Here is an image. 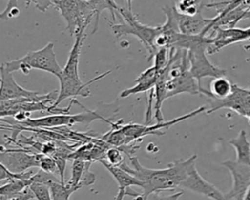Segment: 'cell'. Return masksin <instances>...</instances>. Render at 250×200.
<instances>
[{
    "label": "cell",
    "instance_id": "1",
    "mask_svg": "<svg viewBox=\"0 0 250 200\" xmlns=\"http://www.w3.org/2000/svg\"><path fill=\"white\" fill-rule=\"evenodd\" d=\"M197 155L193 154L188 159L176 160L163 169H149L144 167L137 157H130L131 166L125 162L119 167L136 177L143 183V196L146 198L153 192L176 189L186 180L191 167L195 165Z\"/></svg>",
    "mask_w": 250,
    "mask_h": 200
},
{
    "label": "cell",
    "instance_id": "2",
    "mask_svg": "<svg viewBox=\"0 0 250 200\" xmlns=\"http://www.w3.org/2000/svg\"><path fill=\"white\" fill-rule=\"evenodd\" d=\"M87 35L85 34V30H81L75 35V41L72 45V48L69 52L68 59L64 67L62 70L61 75L58 77L60 81V89L59 96L57 100L54 102V105L58 107V105L64 100L69 98H75L77 96H81L83 98L90 96L89 86L96 82L97 80L103 79L106 75L110 74L111 70H107L101 75H98L91 79L90 81L83 83L79 77L78 65H79V56L81 52V48L83 42Z\"/></svg>",
    "mask_w": 250,
    "mask_h": 200
},
{
    "label": "cell",
    "instance_id": "3",
    "mask_svg": "<svg viewBox=\"0 0 250 200\" xmlns=\"http://www.w3.org/2000/svg\"><path fill=\"white\" fill-rule=\"evenodd\" d=\"M117 14L120 17V21L110 23V27L115 37L119 38L124 35L136 36L146 49L148 54L147 61H150L157 52V49L154 46V41L157 35L161 32V25L149 26L143 24L139 21L132 10H129L128 8L120 7Z\"/></svg>",
    "mask_w": 250,
    "mask_h": 200
},
{
    "label": "cell",
    "instance_id": "4",
    "mask_svg": "<svg viewBox=\"0 0 250 200\" xmlns=\"http://www.w3.org/2000/svg\"><path fill=\"white\" fill-rule=\"evenodd\" d=\"M3 65L9 72L13 73L20 70L25 75H28L31 69H39L59 77L62 70L56 59L54 43L52 42L42 49L28 52L22 58L4 62Z\"/></svg>",
    "mask_w": 250,
    "mask_h": 200
},
{
    "label": "cell",
    "instance_id": "5",
    "mask_svg": "<svg viewBox=\"0 0 250 200\" xmlns=\"http://www.w3.org/2000/svg\"><path fill=\"white\" fill-rule=\"evenodd\" d=\"M211 42L212 39L209 36H203L201 34L195 35L190 46L187 50L189 62V72L199 85L202 78H217L227 75V71L225 69L214 65L207 58V48Z\"/></svg>",
    "mask_w": 250,
    "mask_h": 200
},
{
    "label": "cell",
    "instance_id": "6",
    "mask_svg": "<svg viewBox=\"0 0 250 200\" xmlns=\"http://www.w3.org/2000/svg\"><path fill=\"white\" fill-rule=\"evenodd\" d=\"M53 5L66 21V30L71 36H75L79 31L85 30L93 18H96V11L91 2L58 0L54 1Z\"/></svg>",
    "mask_w": 250,
    "mask_h": 200
},
{
    "label": "cell",
    "instance_id": "7",
    "mask_svg": "<svg viewBox=\"0 0 250 200\" xmlns=\"http://www.w3.org/2000/svg\"><path fill=\"white\" fill-rule=\"evenodd\" d=\"M95 120H103L109 124L110 120L105 119L97 110L87 109L85 112L77 114H50L39 118H28L22 122H17L18 124L28 128H42L53 129L58 127H70L74 124L81 123L88 126Z\"/></svg>",
    "mask_w": 250,
    "mask_h": 200
},
{
    "label": "cell",
    "instance_id": "8",
    "mask_svg": "<svg viewBox=\"0 0 250 200\" xmlns=\"http://www.w3.org/2000/svg\"><path fill=\"white\" fill-rule=\"evenodd\" d=\"M206 110H207L206 106H200V107L196 108L195 110L188 112V114H184V115L174 118L170 121H164L161 123H156L154 125H146V124L141 125V124H137V123H128V124L122 125L119 128V130L125 136V144H129L133 141H142L143 138L147 135L162 136L165 133L164 131H161L162 129H168V128L172 127L173 125L178 124L186 119L196 116L203 111L206 112Z\"/></svg>",
    "mask_w": 250,
    "mask_h": 200
},
{
    "label": "cell",
    "instance_id": "9",
    "mask_svg": "<svg viewBox=\"0 0 250 200\" xmlns=\"http://www.w3.org/2000/svg\"><path fill=\"white\" fill-rule=\"evenodd\" d=\"M0 100L28 99L36 101H43L46 100H52L56 101L58 99L59 91H52L48 94H40L35 91L24 89L16 82L13 73L9 72L3 64L0 67Z\"/></svg>",
    "mask_w": 250,
    "mask_h": 200
},
{
    "label": "cell",
    "instance_id": "10",
    "mask_svg": "<svg viewBox=\"0 0 250 200\" xmlns=\"http://www.w3.org/2000/svg\"><path fill=\"white\" fill-rule=\"evenodd\" d=\"M0 164L13 173H22L30 168L39 167V153L32 148H8L4 144L0 150Z\"/></svg>",
    "mask_w": 250,
    "mask_h": 200
},
{
    "label": "cell",
    "instance_id": "11",
    "mask_svg": "<svg viewBox=\"0 0 250 200\" xmlns=\"http://www.w3.org/2000/svg\"><path fill=\"white\" fill-rule=\"evenodd\" d=\"M211 107L206 110L207 114L222 108H228L250 120V88H242L233 84L232 92L224 100L210 99Z\"/></svg>",
    "mask_w": 250,
    "mask_h": 200
},
{
    "label": "cell",
    "instance_id": "12",
    "mask_svg": "<svg viewBox=\"0 0 250 200\" xmlns=\"http://www.w3.org/2000/svg\"><path fill=\"white\" fill-rule=\"evenodd\" d=\"M226 167L232 178V185L230 190L226 193L228 200H242L247 188L250 185V167L237 163L235 160H227L222 163Z\"/></svg>",
    "mask_w": 250,
    "mask_h": 200
},
{
    "label": "cell",
    "instance_id": "13",
    "mask_svg": "<svg viewBox=\"0 0 250 200\" xmlns=\"http://www.w3.org/2000/svg\"><path fill=\"white\" fill-rule=\"evenodd\" d=\"M212 42L207 48V54L212 55L219 52L221 49L245 40H250V26L247 28L239 27H230V28H222L217 27L211 30Z\"/></svg>",
    "mask_w": 250,
    "mask_h": 200
},
{
    "label": "cell",
    "instance_id": "14",
    "mask_svg": "<svg viewBox=\"0 0 250 200\" xmlns=\"http://www.w3.org/2000/svg\"><path fill=\"white\" fill-rule=\"evenodd\" d=\"M181 188H187L197 194L206 196L212 200H228L226 194L222 193L215 185L204 180L193 165L189 170L188 177L181 183Z\"/></svg>",
    "mask_w": 250,
    "mask_h": 200
},
{
    "label": "cell",
    "instance_id": "15",
    "mask_svg": "<svg viewBox=\"0 0 250 200\" xmlns=\"http://www.w3.org/2000/svg\"><path fill=\"white\" fill-rule=\"evenodd\" d=\"M165 88L167 99L182 93H188L190 95H201V86L191 75L189 69L185 70L177 78L165 81Z\"/></svg>",
    "mask_w": 250,
    "mask_h": 200
},
{
    "label": "cell",
    "instance_id": "16",
    "mask_svg": "<svg viewBox=\"0 0 250 200\" xmlns=\"http://www.w3.org/2000/svg\"><path fill=\"white\" fill-rule=\"evenodd\" d=\"M175 15H176V19H177L181 33H184L187 35L201 34L205 36L204 31L212 21V19L204 18L201 14V11H199L196 15L188 16V15H184L178 12L176 6H175Z\"/></svg>",
    "mask_w": 250,
    "mask_h": 200
},
{
    "label": "cell",
    "instance_id": "17",
    "mask_svg": "<svg viewBox=\"0 0 250 200\" xmlns=\"http://www.w3.org/2000/svg\"><path fill=\"white\" fill-rule=\"evenodd\" d=\"M161 71H158L154 65L146 68L143 71L135 80L136 85L123 90L120 93V98H127L132 95H136L143 92L150 91L155 87Z\"/></svg>",
    "mask_w": 250,
    "mask_h": 200
},
{
    "label": "cell",
    "instance_id": "18",
    "mask_svg": "<svg viewBox=\"0 0 250 200\" xmlns=\"http://www.w3.org/2000/svg\"><path fill=\"white\" fill-rule=\"evenodd\" d=\"M100 162L104 165V167L111 174L113 179L116 180V182L118 183V188L127 189L133 185L143 187V183L136 177L129 174L128 172L123 170L121 167L112 166L105 159L101 160Z\"/></svg>",
    "mask_w": 250,
    "mask_h": 200
},
{
    "label": "cell",
    "instance_id": "19",
    "mask_svg": "<svg viewBox=\"0 0 250 200\" xmlns=\"http://www.w3.org/2000/svg\"><path fill=\"white\" fill-rule=\"evenodd\" d=\"M232 87L233 84H231L229 80H228L225 76H221L213 78V80L210 83L209 90L203 89L201 87L200 93L201 95H204L209 99L224 100L230 95V93L232 92Z\"/></svg>",
    "mask_w": 250,
    "mask_h": 200
},
{
    "label": "cell",
    "instance_id": "20",
    "mask_svg": "<svg viewBox=\"0 0 250 200\" xmlns=\"http://www.w3.org/2000/svg\"><path fill=\"white\" fill-rule=\"evenodd\" d=\"M229 143L233 146L236 152L235 161L250 167V143L247 140L246 132L241 130L237 137L229 140Z\"/></svg>",
    "mask_w": 250,
    "mask_h": 200
},
{
    "label": "cell",
    "instance_id": "21",
    "mask_svg": "<svg viewBox=\"0 0 250 200\" xmlns=\"http://www.w3.org/2000/svg\"><path fill=\"white\" fill-rule=\"evenodd\" d=\"M31 184L30 180H12L2 184L0 187L1 200H9L10 198L16 196L17 194L23 191L25 188L29 187Z\"/></svg>",
    "mask_w": 250,
    "mask_h": 200
},
{
    "label": "cell",
    "instance_id": "22",
    "mask_svg": "<svg viewBox=\"0 0 250 200\" xmlns=\"http://www.w3.org/2000/svg\"><path fill=\"white\" fill-rule=\"evenodd\" d=\"M90 161H84L81 159H74L72 161L71 166V177L69 180L66 182L69 186L75 188L76 190L80 189V181L84 175V172L88 166Z\"/></svg>",
    "mask_w": 250,
    "mask_h": 200
},
{
    "label": "cell",
    "instance_id": "23",
    "mask_svg": "<svg viewBox=\"0 0 250 200\" xmlns=\"http://www.w3.org/2000/svg\"><path fill=\"white\" fill-rule=\"evenodd\" d=\"M53 200H69L71 194L76 191L75 188L62 181H53L49 185Z\"/></svg>",
    "mask_w": 250,
    "mask_h": 200
},
{
    "label": "cell",
    "instance_id": "24",
    "mask_svg": "<svg viewBox=\"0 0 250 200\" xmlns=\"http://www.w3.org/2000/svg\"><path fill=\"white\" fill-rule=\"evenodd\" d=\"M176 8L181 14L193 16L201 11L202 4H199L198 0H178Z\"/></svg>",
    "mask_w": 250,
    "mask_h": 200
},
{
    "label": "cell",
    "instance_id": "25",
    "mask_svg": "<svg viewBox=\"0 0 250 200\" xmlns=\"http://www.w3.org/2000/svg\"><path fill=\"white\" fill-rule=\"evenodd\" d=\"M154 66L158 71L164 70L169 62V48H160L154 56Z\"/></svg>",
    "mask_w": 250,
    "mask_h": 200
},
{
    "label": "cell",
    "instance_id": "26",
    "mask_svg": "<svg viewBox=\"0 0 250 200\" xmlns=\"http://www.w3.org/2000/svg\"><path fill=\"white\" fill-rule=\"evenodd\" d=\"M30 189L32 190L35 198L37 200H53L50 187L46 184L43 183H31L30 184Z\"/></svg>",
    "mask_w": 250,
    "mask_h": 200
},
{
    "label": "cell",
    "instance_id": "27",
    "mask_svg": "<svg viewBox=\"0 0 250 200\" xmlns=\"http://www.w3.org/2000/svg\"><path fill=\"white\" fill-rule=\"evenodd\" d=\"M124 153L120 150L119 147L111 146L107 149L105 154V160L112 166H120L124 163Z\"/></svg>",
    "mask_w": 250,
    "mask_h": 200
},
{
    "label": "cell",
    "instance_id": "28",
    "mask_svg": "<svg viewBox=\"0 0 250 200\" xmlns=\"http://www.w3.org/2000/svg\"><path fill=\"white\" fill-rule=\"evenodd\" d=\"M39 168L40 170H43L45 172H48L54 175L56 172L59 174L55 159L49 155L39 153Z\"/></svg>",
    "mask_w": 250,
    "mask_h": 200
},
{
    "label": "cell",
    "instance_id": "29",
    "mask_svg": "<svg viewBox=\"0 0 250 200\" xmlns=\"http://www.w3.org/2000/svg\"><path fill=\"white\" fill-rule=\"evenodd\" d=\"M30 181H31V183L36 182V183H43V184L49 185L51 182H53V181H61V180L56 178L54 174L45 172L43 170H39L37 173H35L31 177Z\"/></svg>",
    "mask_w": 250,
    "mask_h": 200
},
{
    "label": "cell",
    "instance_id": "30",
    "mask_svg": "<svg viewBox=\"0 0 250 200\" xmlns=\"http://www.w3.org/2000/svg\"><path fill=\"white\" fill-rule=\"evenodd\" d=\"M183 194V191H178L170 195H162L161 192H153L147 195L145 200H178Z\"/></svg>",
    "mask_w": 250,
    "mask_h": 200
},
{
    "label": "cell",
    "instance_id": "31",
    "mask_svg": "<svg viewBox=\"0 0 250 200\" xmlns=\"http://www.w3.org/2000/svg\"><path fill=\"white\" fill-rule=\"evenodd\" d=\"M25 2L27 5L29 3H33L34 6L41 12H46L50 6L53 5L52 0H25Z\"/></svg>",
    "mask_w": 250,
    "mask_h": 200
},
{
    "label": "cell",
    "instance_id": "32",
    "mask_svg": "<svg viewBox=\"0 0 250 200\" xmlns=\"http://www.w3.org/2000/svg\"><path fill=\"white\" fill-rule=\"evenodd\" d=\"M125 196H126V189L118 188V193H117V195L114 197L113 200H123Z\"/></svg>",
    "mask_w": 250,
    "mask_h": 200
},
{
    "label": "cell",
    "instance_id": "33",
    "mask_svg": "<svg viewBox=\"0 0 250 200\" xmlns=\"http://www.w3.org/2000/svg\"><path fill=\"white\" fill-rule=\"evenodd\" d=\"M242 200H250V185H249V187L247 188V190H246V192H245L244 197H243Z\"/></svg>",
    "mask_w": 250,
    "mask_h": 200
},
{
    "label": "cell",
    "instance_id": "34",
    "mask_svg": "<svg viewBox=\"0 0 250 200\" xmlns=\"http://www.w3.org/2000/svg\"><path fill=\"white\" fill-rule=\"evenodd\" d=\"M132 1H133V0H126V2H127V8H128L129 10H132Z\"/></svg>",
    "mask_w": 250,
    "mask_h": 200
},
{
    "label": "cell",
    "instance_id": "35",
    "mask_svg": "<svg viewBox=\"0 0 250 200\" xmlns=\"http://www.w3.org/2000/svg\"><path fill=\"white\" fill-rule=\"evenodd\" d=\"M83 1H87V2H93V1H95V0H83Z\"/></svg>",
    "mask_w": 250,
    "mask_h": 200
}]
</instances>
